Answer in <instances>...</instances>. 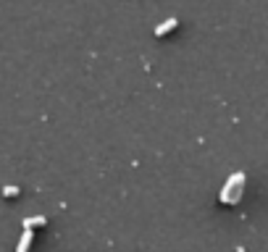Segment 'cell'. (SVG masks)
Here are the masks:
<instances>
[{
    "instance_id": "obj_1",
    "label": "cell",
    "mask_w": 268,
    "mask_h": 252,
    "mask_svg": "<svg viewBox=\"0 0 268 252\" xmlns=\"http://www.w3.org/2000/svg\"><path fill=\"white\" fill-rule=\"evenodd\" d=\"M242 184H245V173L239 171L234 176H229L224 189H221V202H237L239 194H242Z\"/></svg>"
},
{
    "instance_id": "obj_2",
    "label": "cell",
    "mask_w": 268,
    "mask_h": 252,
    "mask_svg": "<svg viewBox=\"0 0 268 252\" xmlns=\"http://www.w3.org/2000/svg\"><path fill=\"white\" fill-rule=\"evenodd\" d=\"M32 237H34L32 226H24V231H21V239H18V245H16V252H26V250H29V245H32Z\"/></svg>"
},
{
    "instance_id": "obj_3",
    "label": "cell",
    "mask_w": 268,
    "mask_h": 252,
    "mask_svg": "<svg viewBox=\"0 0 268 252\" xmlns=\"http://www.w3.org/2000/svg\"><path fill=\"white\" fill-rule=\"evenodd\" d=\"M177 18H169V21H163V24H158V26H155V34H158V37H163V34H169L171 29H177Z\"/></svg>"
},
{
    "instance_id": "obj_4",
    "label": "cell",
    "mask_w": 268,
    "mask_h": 252,
    "mask_svg": "<svg viewBox=\"0 0 268 252\" xmlns=\"http://www.w3.org/2000/svg\"><path fill=\"white\" fill-rule=\"evenodd\" d=\"M24 226H45V216H29V218H26L24 221Z\"/></svg>"
},
{
    "instance_id": "obj_5",
    "label": "cell",
    "mask_w": 268,
    "mask_h": 252,
    "mask_svg": "<svg viewBox=\"0 0 268 252\" xmlns=\"http://www.w3.org/2000/svg\"><path fill=\"white\" fill-rule=\"evenodd\" d=\"M13 194H18V186H5V197H13Z\"/></svg>"
}]
</instances>
